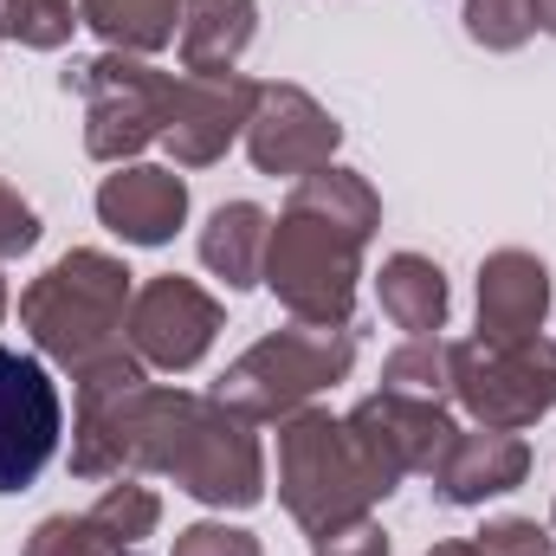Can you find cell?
Returning a JSON list of instances; mask_svg holds the SVG:
<instances>
[{
	"label": "cell",
	"instance_id": "19",
	"mask_svg": "<svg viewBox=\"0 0 556 556\" xmlns=\"http://www.w3.org/2000/svg\"><path fill=\"white\" fill-rule=\"evenodd\" d=\"M181 7L188 0H78V26H91L111 52H162L181 33Z\"/></svg>",
	"mask_w": 556,
	"mask_h": 556
},
{
	"label": "cell",
	"instance_id": "23",
	"mask_svg": "<svg viewBox=\"0 0 556 556\" xmlns=\"http://www.w3.org/2000/svg\"><path fill=\"white\" fill-rule=\"evenodd\" d=\"M78 33L72 0H0V39H20L33 52H59Z\"/></svg>",
	"mask_w": 556,
	"mask_h": 556
},
{
	"label": "cell",
	"instance_id": "14",
	"mask_svg": "<svg viewBox=\"0 0 556 556\" xmlns=\"http://www.w3.org/2000/svg\"><path fill=\"white\" fill-rule=\"evenodd\" d=\"M98 220L124 247H168L188 220V181L162 162H124L98 181Z\"/></svg>",
	"mask_w": 556,
	"mask_h": 556
},
{
	"label": "cell",
	"instance_id": "29",
	"mask_svg": "<svg viewBox=\"0 0 556 556\" xmlns=\"http://www.w3.org/2000/svg\"><path fill=\"white\" fill-rule=\"evenodd\" d=\"M427 556H485V551H479L472 538H446V544H433Z\"/></svg>",
	"mask_w": 556,
	"mask_h": 556
},
{
	"label": "cell",
	"instance_id": "22",
	"mask_svg": "<svg viewBox=\"0 0 556 556\" xmlns=\"http://www.w3.org/2000/svg\"><path fill=\"white\" fill-rule=\"evenodd\" d=\"M459 20H466V39H472V46H485V52H518V46H531V33H538V0H466Z\"/></svg>",
	"mask_w": 556,
	"mask_h": 556
},
{
	"label": "cell",
	"instance_id": "21",
	"mask_svg": "<svg viewBox=\"0 0 556 556\" xmlns=\"http://www.w3.org/2000/svg\"><path fill=\"white\" fill-rule=\"evenodd\" d=\"M382 389H389V395H420V402H446V395H453L446 337H408V343L382 363Z\"/></svg>",
	"mask_w": 556,
	"mask_h": 556
},
{
	"label": "cell",
	"instance_id": "12",
	"mask_svg": "<svg viewBox=\"0 0 556 556\" xmlns=\"http://www.w3.org/2000/svg\"><path fill=\"white\" fill-rule=\"evenodd\" d=\"M343 420H350L356 446L376 459V472H382L389 485H402L408 472H433L440 446L453 440V415H446V402L389 395V389L363 395V402H356V408H350Z\"/></svg>",
	"mask_w": 556,
	"mask_h": 556
},
{
	"label": "cell",
	"instance_id": "6",
	"mask_svg": "<svg viewBox=\"0 0 556 556\" xmlns=\"http://www.w3.org/2000/svg\"><path fill=\"white\" fill-rule=\"evenodd\" d=\"M446 376H453V402L479 427L525 433L556 415V337H518V343L459 337L446 343Z\"/></svg>",
	"mask_w": 556,
	"mask_h": 556
},
{
	"label": "cell",
	"instance_id": "7",
	"mask_svg": "<svg viewBox=\"0 0 556 556\" xmlns=\"http://www.w3.org/2000/svg\"><path fill=\"white\" fill-rule=\"evenodd\" d=\"M65 91H78L85 104V149L91 162L124 168L149 142L168 130V104H175V72H155L137 52H98L78 72H65Z\"/></svg>",
	"mask_w": 556,
	"mask_h": 556
},
{
	"label": "cell",
	"instance_id": "1",
	"mask_svg": "<svg viewBox=\"0 0 556 556\" xmlns=\"http://www.w3.org/2000/svg\"><path fill=\"white\" fill-rule=\"evenodd\" d=\"M72 472L78 479H175L214 511H253L266 498V446L253 420L214 395L155 389L130 343L72 369Z\"/></svg>",
	"mask_w": 556,
	"mask_h": 556
},
{
	"label": "cell",
	"instance_id": "24",
	"mask_svg": "<svg viewBox=\"0 0 556 556\" xmlns=\"http://www.w3.org/2000/svg\"><path fill=\"white\" fill-rule=\"evenodd\" d=\"M20 556H142V551H124V544H111L85 511L72 518V511H59V518H46L33 538H26V551Z\"/></svg>",
	"mask_w": 556,
	"mask_h": 556
},
{
	"label": "cell",
	"instance_id": "26",
	"mask_svg": "<svg viewBox=\"0 0 556 556\" xmlns=\"http://www.w3.org/2000/svg\"><path fill=\"white\" fill-rule=\"evenodd\" d=\"M472 544L485 556H556V538L538 531V518H492Z\"/></svg>",
	"mask_w": 556,
	"mask_h": 556
},
{
	"label": "cell",
	"instance_id": "17",
	"mask_svg": "<svg viewBox=\"0 0 556 556\" xmlns=\"http://www.w3.org/2000/svg\"><path fill=\"white\" fill-rule=\"evenodd\" d=\"M376 298H382V317L395 330H408V337H440L446 311H453L446 273L427 253H389L382 273H376Z\"/></svg>",
	"mask_w": 556,
	"mask_h": 556
},
{
	"label": "cell",
	"instance_id": "20",
	"mask_svg": "<svg viewBox=\"0 0 556 556\" xmlns=\"http://www.w3.org/2000/svg\"><path fill=\"white\" fill-rule=\"evenodd\" d=\"M111 544H124V551H142L149 538H155V525H162V498L137 485V479H117V485H104V498L85 511Z\"/></svg>",
	"mask_w": 556,
	"mask_h": 556
},
{
	"label": "cell",
	"instance_id": "4",
	"mask_svg": "<svg viewBox=\"0 0 556 556\" xmlns=\"http://www.w3.org/2000/svg\"><path fill=\"white\" fill-rule=\"evenodd\" d=\"M395 485L356 446L350 420L330 408H298L278 420V505L317 538L330 525L369 518Z\"/></svg>",
	"mask_w": 556,
	"mask_h": 556
},
{
	"label": "cell",
	"instance_id": "30",
	"mask_svg": "<svg viewBox=\"0 0 556 556\" xmlns=\"http://www.w3.org/2000/svg\"><path fill=\"white\" fill-rule=\"evenodd\" d=\"M538 33H551L556 39V0H538Z\"/></svg>",
	"mask_w": 556,
	"mask_h": 556
},
{
	"label": "cell",
	"instance_id": "27",
	"mask_svg": "<svg viewBox=\"0 0 556 556\" xmlns=\"http://www.w3.org/2000/svg\"><path fill=\"white\" fill-rule=\"evenodd\" d=\"M311 556H389V531L376 518H350L311 538Z\"/></svg>",
	"mask_w": 556,
	"mask_h": 556
},
{
	"label": "cell",
	"instance_id": "9",
	"mask_svg": "<svg viewBox=\"0 0 556 556\" xmlns=\"http://www.w3.org/2000/svg\"><path fill=\"white\" fill-rule=\"evenodd\" d=\"M65 440V408L39 356L0 350V492H26Z\"/></svg>",
	"mask_w": 556,
	"mask_h": 556
},
{
	"label": "cell",
	"instance_id": "25",
	"mask_svg": "<svg viewBox=\"0 0 556 556\" xmlns=\"http://www.w3.org/2000/svg\"><path fill=\"white\" fill-rule=\"evenodd\" d=\"M168 556H266L260 538L247 525H227V518H201L188 531H175V551Z\"/></svg>",
	"mask_w": 556,
	"mask_h": 556
},
{
	"label": "cell",
	"instance_id": "8",
	"mask_svg": "<svg viewBox=\"0 0 556 556\" xmlns=\"http://www.w3.org/2000/svg\"><path fill=\"white\" fill-rule=\"evenodd\" d=\"M220 317L227 311H220L214 291H201L194 278H181V273H162V278H149V285H137L130 317H124V343L142 356V369L188 376L214 350Z\"/></svg>",
	"mask_w": 556,
	"mask_h": 556
},
{
	"label": "cell",
	"instance_id": "13",
	"mask_svg": "<svg viewBox=\"0 0 556 556\" xmlns=\"http://www.w3.org/2000/svg\"><path fill=\"white\" fill-rule=\"evenodd\" d=\"M525 472H531V446H525V433H498V427H453V440L440 446V459H433V498L440 505H453V511H472V505H485V498H505V492H518L525 485Z\"/></svg>",
	"mask_w": 556,
	"mask_h": 556
},
{
	"label": "cell",
	"instance_id": "15",
	"mask_svg": "<svg viewBox=\"0 0 556 556\" xmlns=\"http://www.w3.org/2000/svg\"><path fill=\"white\" fill-rule=\"evenodd\" d=\"M544 317H551V266L525 247H498L479 266V337L492 343L544 337Z\"/></svg>",
	"mask_w": 556,
	"mask_h": 556
},
{
	"label": "cell",
	"instance_id": "16",
	"mask_svg": "<svg viewBox=\"0 0 556 556\" xmlns=\"http://www.w3.org/2000/svg\"><path fill=\"white\" fill-rule=\"evenodd\" d=\"M260 33V0H188L181 7V72H233Z\"/></svg>",
	"mask_w": 556,
	"mask_h": 556
},
{
	"label": "cell",
	"instance_id": "28",
	"mask_svg": "<svg viewBox=\"0 0 556 556\" xmlns=\"http://www.w3.org/2000/svg\"><path fill=\"white\" fill-rule=\"evenodd\" d=\"M33 247H39V214H33V201H20V188L0 181V266Z\"/></svg>",
	"mask_w": 556,
	"mask_h": 556
},
{
	"label": "cell",
	"instance_id": "3",
	"mask_svg": "<svg viewBox=\"0 0 556 556\" xmlns=\"http://www.w3.org/2000/svg\"><path fill=\"white\" fill-rule=\"evenodd\" d=\"M130 298H137V273L117 253L72 247L20 291V324L39 343V356H52L59 369H85L91 356L124 343Z\"/></svg>",
	"mask_w": 556,
	"mask_h": 556
},
{
	"label": "cell",
	"instance_id": "18",
	"mask_svg": "<svg viewBox=\"0 0 556 556\" xmlns=\"http://www.w3.org/2000/svg\"><path fill=\"white\" fill-rule=\"evenodd\" d=\"M266 240H273V214L260 201H227L201 227V266L227 278V291H247L266 273Z\"/></svg>",
	"mask_w": 556,
	"mask_h": 556
},
{
	"label": "cell",
	"instance_id": "2",
	"mask_svg": "<svg viewBox=\"0 0 556 556\" xmlns=\"http://www.w3.org/2000/svg\"><path fill=\"white\" fill-rule=\"evenodd\" d=\"M376 227H382V194L369 188V175L324 162L291 181V201L266 240L260 285H273L291 324H350Z\"/></svg>",
	"mask_w": 556,
	"mask_h": 556
},
{
	"label": "cell",
	"instance_id": "5",
	"mask_svg": "<svg viewBox=\"0 0 556 556\" xmlns=\"http://www.w3.org/2000/svg\"><path fill=\"white\" fill-rule=\"evenodd\" d=\"M350 369H356L350 324H285V330H266L253 350H240L220 369L214 402L260 427V420H285L298 408H311Z\"/></svg>",
	"mask_w": 556,
	"mask_h": 556
},
{
	"label": "cell",
	"instance_id": "11",
	"mask_svg": "<svg viewBox=\"0 0 556 556\" xmlns=\"http://www.w3.org/2000/svg\"><path fill=\"white\" fill-rule=\"evenodd\" d=\"M337 142H343V124L304 91V85H260V104L247 117V155L260 175H311L324 162H337Z\"/></svg>",
	"mask_w": 556,
	"mask_h": 556
},
{
	"label": "cell",
	"instance_id": "31",
	"mask_svg": "<svg viewBox=\"0 0 556 556\" xmlns=\"http://www.w3.org/2000/svg\"><path fill=\"white\" fill-rule=\"evenodd\" d=\"M7 304H13V298H7V278H0V317H7Z\"/></svg>",
	"mask_w": 556,
	"mask_h": 556
},
{
	"label": "cell",
	"instance_id": "32",
	"mask_svg": "<svg viewBox=\"0 0 556 556\" xmlns=\"http://www.w3.org/2000/svg\"><path fill=\"white\" fill-rule=\"evenodd\" d=\"M551 531H556V505H551Z\"/></svg>",
	"mask_w": 556,
	"mask_h": 556
},
{
	"label": "cell",
	"instance_id": "10",
	"mask_svg": "<svg viewBox=\"0 0 556 556\" xmlns=\"http://www.w3.org/2000/svg\"><path fill=\"white\" fill-rule=\"evenodd\" d=\"M253 104H260V85L240 72H181L162 149L175 155V168H207L247 137Z\"/></svg>",
	"mask_w": 556,
	"mask_h": 556
}]
</instances>
